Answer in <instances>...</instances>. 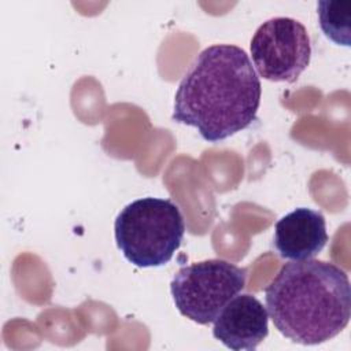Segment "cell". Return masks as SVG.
Returning a JSON list of instances; mask_svg holds the SVG:
<instances>
[{"instance_id": "obj_1", "label": "cell", "mask_w": 351, "mask_h": 351, "mask_svg": "<svg viewBox=\"0 0 351 351\" xmlns=\"http://www.w3.org/2000/svg\"><path fill=\"white\" fill-rule=\"evenodd\" d=\"M261 95V80L244 49L210 45L180 81L171 119L196 128L206 141L218 143L256 119Z\"/></svg>"}, {"instance_id": "obj_2", "label": "cell", "mask_w": 351, "mask_h": 351, "mask_svg": "<svg viewBox=\"0 0 351 351\" xmlns=\"http://www.w3.org/2000/svg\"><path fill=\"white\" fill-rule=\"evenodd\" d=\"M265 299L277 330L303 346L333 339L351 315L347 273L335 263L311 258L285 263L266 287Z\"/></svg>"}, {"instance_id": "obj_3", "label": "cell", "mask_w": 351, "mask_h": 351, "mask_svg": "<svg viewBox=\"0 0 351 351\" xmlns=\"http://www.w3.org/2000/svg\"><path fill=\"white\" fill-rule=\"evenodd\" d=\"M184 233L182 214L170 199H137L126 204L114 222L118 248L137 267L166 265L180 248Z\"/></svg>"}, {"instance_id": "obj_4", "label": "cell", "mask_w": 351, "mask_h": 351, "mask_svg": "<svg viewBox=\"0 0 351 351\" xmlns=\"http://www.w3.org/2000/svg\"><path fill=\"white\" fill-rule=\"evenodd\" d=\"M245 278V269L223 259H208L181 267L170 282V292L184 317L208 325L243 291Z\"/></svg>"}, {"instance_id": "obj_5", "label": "cell", "mask_w": 351, "mask_h": 351, "mask_svg": "<svg viewBox=\"0 0 351 351\" xmlns=\"http://www.w3.org/2000/svg\"><path fill=\"white\" fill-rule=\"evenodd\" d=\"M250 49L259 75L274 82H295L311 58L306 27L285 16L263 22L252 36Z\"/></svg>"}, {"instance_id": "obj_6", "label": "cell", "mask_w": 351, "mask_h": 351, "mask_svg": "<svg viewBox=\"0 0 351 351\" xmlns=\"http://www.w3.org/2000/svg\"><path fill=\"white\" fill-rule=\"evenodd\" d=\"M269 333L266 307L252 295H236L221 310L214 321L213 336L225 347L255 350Z\"/></svg>"}, {"instance_id": "obj_7", "label": "cell", "mask_w": 351, "mask_h": 351, "mask_svg": "<svg viewBox=\"0 0 351 351\" xmlns=\"http://www.w3.org/2000/svg\"><path fill=\"white\" fill-rule=\"evenodd\" d=\"M328 241L322 213L298 207L276 222L273 247L284 259L304 261L322 251Z\"/></svg>"}, {"instance_id": "obj_8", "label": "cell", "mask_w": 351, "mask_h": 351, "mask_svg": "<svg viewBox=\"0 0 351 351\" xmlns=\"http://www.w3.org/2000/svg\"><path fill=\"white\" fill-rule=\"evenodd\" d=\"M318 19L324 34L337 45L350 47L351 1L321 0L318 1Z\"/></svg>"}]
</instances>
